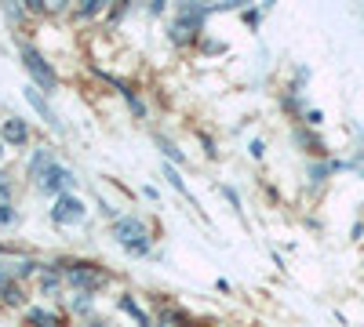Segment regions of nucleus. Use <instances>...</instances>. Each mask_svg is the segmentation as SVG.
I'll return each instance as SVG.
<instances>
[{"mask_svg":"<svg viewBox=\"0 0 364 327\" xmlns=\"http://www.w3.org/2000/svg\"><path fill=\"white\" fill-rule=\"evenodd\" d=\"M113 236H117V244L132 251V255H146L149 251V233H146V222L128 215V218H117L113 222Z\"/></svg>","mask_w":364,"mask_h":327,"instance_id":"nucleus-1","label":"nucleus"},{"mask_svg":"<svg viewBox=\"0 0 364 327\" xmlns=\"http://www.w3.org/2000/svg\"><path fill=\"white\" fill-rule=\"evenodd\" d=\"M0 160H4V145H0Z\"/></svg>","mask_w":364,"mask_h":327,"instance_id":"nucleus-16","label":"nucleus"},{"mask_svg":"<svg viewBox=\"0 0 364 327\" xmlns=\"http://www.w3.org/2000/svg\"><path fill=\"white\" fill-rule=\"evenodd\" d=\"M157 145H161V150H164V157H168V160H171V164H178V160H182V153H178V150H175V145H171V142H168V138H157Z\"/></svg>","mask_w":364,"mask_h":327,"instance_id":"nucleus-11","label":"nucleus"},{"mask_svg":"<svg viewBox=\"0 0 364 327\" xmlns=\"http://www.w3.org/2000/svg\"><path fill=\"white\" fill-rule=\"evenodd\" d=\"M4 207H11V186L0 178V211H4Z\"/></svg>","mask_w":364,"mask_h":327,"instance_id":"nucleus-13","label":"nucleus"},{"mask_svg":"<svg viewBox=\"0 0 364 327\" xmlns=\"http://www.w3.org/2000/svg\"><path fill=\"white\" fill-rule=\"evenodd\" d=\"M4 142H8V145H26V142H29V128H26V121H18V116L4 121Z\"/></svg>","mask_w":364,"mask_h":327,"instance_id":"nucleus-6","label":"nucleus"},{"mask_svg":"<svg viewBox=\"0 0 364 327\" xmlns=\"http://www.w3.org/2000/svg\"><path fill=\"white\" fill-rule=\"evenodd\" d=\"M73 171L70 167H63V164H48L44 171H41V178H37V186L44 189V193H58L63 196V189H73Z\"/></svg>","mask_w":364,"mask_h":327,"instance_id":"nucleus-4","label":"nucleus"},{"mask_svg":"<svg viewBox=\"0 0 364 327\" xmlns=\"http://www.w3.org/2000/svg\"><path fill=\"white\" fill-rule=\"evenodd\" d=\"M0 291H4V302H11V306H18V302H22L18 284H11V280H4V277H0Z\"/></svg>","mask_w":364,"mask_h":327,"instance_id":"nucleus-9","label":"nucleus"},{"mask_svg":"<svg viewBox=\"0 0 364 327\" xmlns=\"http://www.w3.org/2000/svg\"><path fill=\"white\" fill-rule=\"evenodd\" d=\"M84 215H87V207L73 193H63V196L55 200V207H51V222L55 226H77Z\"/></svg>","mask_w":364,"mask_h":327,"instance_id":"nucleus-3","label":"nucleus"},{"mask_svg":"<svg viewBox=\"0 0 364 327\" xmlns=\"http://www.w3.org/2000/svg\"><path fill=\"white\" fill-rule=\"evenodd\" d=\"M66 280H70L73 287H80V294H87V291H99V287L106 284V273L87 270V265H73V270H66Z\"/></svg>","mask_w":364,"mask_h":327,"instance_id":"nucleus-5","label":"nucleus"},{"mask_svg":"<svg viewBox=\"0 0 364 327\" xmlns=\"http://www.w3.org/2000/svg\"><path fill=\"white\" fill-rule=\"evenodd\" d=\"M15 222V207H4V211H0V226H11Z\"/></svg>","mask_w":364,"mask_h":327,"instance_id":"nucleus-15","label":"nucleus"},{"mask_svg":"<svg viewBox=\"0 0 364 327\" xmlns=\"http://www.w3.org/2000/svg\"><path fill=\"white\" fill-rule=\"evenodd\" d=\"M22 66L29 70V77H33V84H41L44 92H51V87L58 84V77H55V70L44 62V55L37 51V48H22Z\"/></svg>","mask_w":364,"mask_h":327,"instance_id":"nucleus-2","label":"nucleus"},{"mask_svg":"<svg viewBox=\"0 0 364 327\" xmlns=\"http://www.w3.org/2000/svg\"><path fill=\"white\" fill-rule=\"evenodd\" d=\"M161 320H164V327H182V323H186V320H182V313H164Z\"/></svg>","mask_w":364,"mask_h":327,"instance_id":"nucleus-14","label":"nucleus"},{"mask_svg":"<svg viewBox=\"0 0 364 327\" xmlns=\"http://www.w3.org/2000/svg\"><path fill=\"white\" fill-rule=\"evenodd\" d=\"M120 309H124V313H132V316H135L139 323H149V316H146V313H142V309H139V306H135L132 299H120Z\"/></svg>","mask_w":364,"mask_h":327,"instance_id":"nucleus-10","label":"nucleus"},{"mask_svg":"<svg viewBox=\"0 0 364 327\" xmlns=\"http://www.w3.org/2000/svg\"><path fill=\"white\" fill-rule=\"evenodd\" d=\"M164 178H168V182H171V186H175V189H178V193H186V182H182V178H178V171H175V167H171V164H168V167H164Z\"/></svg>","mask_w":364,"mask_h":327,"instance_id":"nucleus-12","label":"nucleus"},{"mask_svg":"<svg viewBox=\"0 0 364 327\" xmlns=\"http://www.w3.org/2000/svg\"><path fill=\"white\" fill-rule=\"evenodd\" d=\"M26 99H29V106H33V109H37V113L44 116L48 124H55V128H58V121H55V113H51V109H48V102H44V99L37 95V87H26Z\"/></svg>","mask_w":364,"mask_h":327,"instance_id":"nucleus-7","label":"nucleus"},{"mask_svg":"<svg viewBox=\"0 0 364 327\" xmlns=\"http://www.w3.org/2000/svg\"><path fill=\"white\" fill-rule=\"evenodd\" d=\"M26 320L33 323V327H58V316H55V313H48V309H29V313H26Z\"/></svg>","mask_w":364,"mask_h":327,"instance_id":"nucleus-8","label":"nucleus"}]
</instances>
